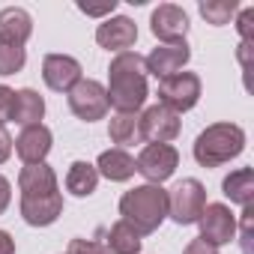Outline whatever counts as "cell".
<instances>
[{
	"instance_id": "5bb4252c",
	"label": "cell",
	"mask_w": 254,
	"mask_h": 254,
	"mask_svg": "<svg viewBox=\"0 0 254 254\" xmlns=\"http://www.w3.org/2000/svg\"><path fill=\"white\" fill-rule=\"evenodd\" d=\"M51 144H54L51 129L39 123V126H27V129H21V135L12 141V150L18 153V159L24 165H39L51 153Z\"/></svg>"
},
{
	"instance_id": "d6986e66",
	"label": "cell",
	"mask_w": 254,
	"mask_h": 254,
	"mask_svg": "<svg viewBox=\"0 0 254 254\" xmlns=\"http://www.w3.org/2000/svg\"><path fill=\"white\" fill-rule=\"evenodd\" d=\"M96 171L99 177L111 180V183H126V180H132L135 177V159L126 153V150H105L96 162Z\"/></svg>"
},
{
	"instance_id": "7a4b0ae2",
	"label": "cell",
	"mask_w": 254,
	"mask_h": 254,
	"mask_svg": "<svg viewBox=\"0 0 254 254\" xmlns=\"http://www.w3.org/2000/svg\"><path fill=\"white\" fill-rule=\"evenodd\" d=\"M120 215L141 236H150L168 218V191L162 186H153V183L135 186L132 191H126L120 197Z\"/></svg>"
},
{
	"instance_id": "f546056e",
	"label": "cell",
	"mask_w": 254,
	"mask_h": 254,
	"mask_svg": "<svg viewBox=\"0 0 254 254\" xmlns=\"http://www.w3.org/2000/svg\"><path fill=\"white\" fill-rule=\"evenodd\" d=\"M242 254H251V206H245L242 212Z\"/></svg>"
},
{
	"instance_id": "ac0fdd59",
	"label": "cell",
	"mask_w": 254,
	"mask_h": 254,
	"mask_svg": "<svg viewBox=\"0 0 254 254\" xmlns=\"http://www.w3.org/2000/svg\"><path fill=\"white\" fill-rule=\"evenodd\" d=\"M45 117V99L24 87V90H15V105H12V120L9 123H18L21 129H27V126H39Z\"/></svg>"
},
{
	"instance_id": "f1b7e54d",
	"label": "cell",
	"mask_w": 254,
	"mask_h": 254,
	"mask_svg": "<svg viewBox=\"0 0 254 254\" xmlns=\"http://www.w3.org/2000/svg\"><path fill=\"white\" fill-rule=\"evenodd\" d=\"M78 9H81L84 15L99 18V15H111V12L117 9V0H108V3H99V6H93V3H78Z\"/></svg>"
},
{
	"instance_id": "ba28073f",
	"label": "cell",
	"mask_w": 254,
	"mask_h": 254,
	"mask_svg": "<svg viewBox=\"0 0 254 254\" xmlns=\"http://www.w3.org/2000/svg\"><path fill=\"white\" fill-rule=\"evenodd\" d=\"M138 126H141V141L147 144H171L183 129L180 114H174L165 105H150L138 117Z\"/></svg>"
},
{
	"instance_id": "603a6c76",
	"label": "cell",
	"mask_w": 254,
	"mask_h": 254,
	"mask_svg": "<svg viewBox=\"0 0 254 254\" xmlns=\"http://www.w3.org/2000/svg\"><path fill=\"white\" fill-rule=\"evenodd\" d=\"M108 138L117 144V150H126L141 141V126H138V114H114L108 123Z\"/></svg>"
},
{
	"instance_id": "3957f363",
	"label": "cell",
	"mask_w": 254,
	"mask_h": 254,
	"mask_svg": "<svg viewBox=\"0 0 254 254\" xmlns=\"http://www.w3.org/2000/svg\"><path fill=\"white\" fill-rule=\"evenodd\" d=\"M245 150V132L236 123H212L194 138V162L200 168H221L242 156Z\"/></svg>"
},
{
	"instance_id": "ffe728a7",
	"label": "cell",
	"mask_w": 254,
	"mask_h": 254,
	"mask_svg": "<svg viewBox=\"0 0 254 254\" xmlns=\"http://www.w3.org/2000/svg\"><path fill=\"white\" fill-rule=\"evenodd\" d=\"M102 245L108 248V254H141V233L120 218L117 224L108 227V236Z\"/></svg>"
},
{
	"instance_id": "836d02e7",
	"label": "cell",
	"mask_w": 254,
	"mask_h": 254,
	"mask_svg": "<svg viewBox=\"0 0 254 254\" xmlns=\"http://www.w3.org/2000/svg\"><path fill=\"white\" fill-rule=\"evenodd\" d=\"M0 254H15V239L6 230H0Z\"/></svg>"
},
{
	"instance_id": "7402d4cb",
	"label": "cell",
	"mask_w": 254,
	"mask_h": 254,
	"mask_svg": "<svg viewBox=\"0 0 254 254\" xmlns=\"http://www.w3.org/2000/svg\"><path fill=\"white\" fill-rule=\"evenodd\" d=\"M99 186V171L90 162H72L66 171V191H72L75 197H90Z\"/></svg>"
},
{
	"instance_id": "277c9868",
	"label": "cell",
	"mask_w": 254,
	"mask_h": 254,
	"mask_svg": "<svg viewBox=\"0 0 254 254\" xmlns=\"http://www.w3.org/2000/svg\"><path fill=\"white\" fill-rule=\"evenodd\" d=\"M203 206H206V189H203V183L194 180V177L183 180L180 186H174V189L168 191V215H171L177 224H183V227H186V224H197Z\"/></svg>"
},
{
	"instance_id": "8992f818",
	"label": "cell",
	"mask_w": 254,
	"mask_h": 254,
	"mask_svg": "<svg viewBox=\"0 0 254 254\" xmlns=\"http://www.w3.org/2000/svg\"><path fill=\"white\" fill-rule=\"evenodd\" d=\"M177 168H180V153L171 144H147L135 159V171L153 186H162L165 180H171Z\"/></svg>"
},
{
	"instance_id": "6da1fadb",
	"label": "cell",
	"mask_w": 254,
	"mask_h": 254,
	"mask_svg": "<svg viewBox=\"0 0 254 254\" xmlns=\"http://www.w3.org/2000/svg\"><path fill=\"white\" fill-rule=\"evenodd\" d=\"M108 105L117 114H138L150 96L147 87V66L138 51H123L108 66Z\"/></svg>"
},
{
	"instance_id": "8fae6325",
	"label": "cell",
	"mask_w": 254,
	"mask_h": 254,
	"mask_svg": "<svg viewBox=\"0 0 254 254\" xmlns=\"http://www.w3.org/2000/svg\"><path fill=\"white\" fill-rule=\"evenodd\" d=\"M96 42L105 51L123 54V51H129L138 42V24L129 15H111V18H105L96 27Z\"/></svg>"
},
{
	"instance_id": "1f68e13d",
	"label": "cell",
	"mask_w": 254,
	"mask_h": 254,
	"mask_svg": "<svg viewBox=\"0 0 254 254\" xmlns=\"http://www.w3.org/2000/svg\"><path fill=\"white\" fill-rule=\"evenodd\" d=\"M9 200H12V186H9V180H6L3 174H0V215L6 212Z\"/></svg>"
},
{
	"instance_id": "e0dca14e",
	"label": "cell",
	"mask_w": 254,
	"mask_h": 254,
	"mask_svg": "<svg viewBox=\"0 0 254 254\" xmlns=\"http://www.w3.org/2000/svg\"><path fill=\"white\" fill-rule=\"evenodd\" d=\"M18 189H21V197H39V194H51V191H60L57 189V174L51 165L39 162V165H24L21 174H18Z\"/></svg>"
},
{
	"instance_id": "9c48e42d",
	"label": "cell",
	"mask_w": 254,
	"mask_h": 254,
	"mask_svg": "<svg viewBox=\"0 0 254 254\" xmlns=\"http://www.w3.org/2000/svg\"><path fill=\"white\" fill-rule=\"evenodd\" d=\"M197 224H200V239L215 248L236 239V215L230 212L227 203H206Z\"/></svg>"
},
{
	"instance_id": "4316f807",
	"label": "cell",
	"mask_w": 254,
	"mask_h": 254,
	"mask_svg": "<svg viewBox=\"0 0 254 254\" xmlns=\"http://www.w3.org/2000/svg\"><path fill=\"white\" fill-rule=\"evenodd\" d=\"M66 254H108V248L102 245V242H96V239H72L69 242V251Z\"/></svg>"
},
{
	"instance_id": "9a60e30c",
	"label": "cell",
	"mask_w": 254,
	"mask_h": 254,
	"mask_svg": "<svg viewBox=\"0 0 254 254\" xmlns=\"http://www.w3.org/2000/svg\"><path fill=\"white\" fill-rule=\"evenodd\" d=\"M18 209H21V218L30 227H48L63 212V194L51 191V194H39V197H21Z\"/></svg>"
},
{
	"instance_id": "30bf717a",
	"label": "cell",
	"mask_w": 254,
	"mask_h": 254,
	"mask_svg": "<svg viewBox=\"0 0 254 254\" xmlns=\"http://www.w3.org/2000/svg\"><path fill=\"white\" fill-rule=\"evenodd\" d=\"M150 30L156 39H162V45H171V42H186V33H189V15L183 6L177 3H159L150 15Z\"/></svg>"
},
{
	"instance_id": "e575fe53",
	"label": "cell",
	"mask_w": 254,
	"mask_h": 254,
	"mask_svg": "<svg viewBox=\"0 0 254 254\" xmlns=\"http://www.w3.org/2000/svg\"><path fill=\"white\" fill-rule=\"evenodd\" d=\"M0 129H6V126H0Z\"/></svg>"
},
{
	"instance_id": "2e32d148",
	"label": "cell",
	"mask_w": 254,
	"mask_h": 254,
	"mask_svg": "<svg viewBox=\"0 0 254 254\" xmlns=\"http://www.w3.org/2000/svg\"><path fill=\"white\" fill-rule=\"evenodd\" d=\"M30 33H33V18H30L27 9H21V6L0 9V42L24 48V42L30 39Z\"/></svg>"
},
{
	"instance_id": "83f0119b",
	"label": "cell",
	"mask_w": 254,
	"mask_h": 254,
	"mask_svg": "<svg viewBox=\"0 0 254 254\" xmlns=\"http://www.w3.org/2000/svg\"><path fill=\"white\" fill-rule=\"evenodd\" d=\"M12 105H15V90L0 84V126H6L12 120Z\"/></svg>"
},
{
	"instance_id": "d6a6232c",
	"label": "cell",
	"mask_w": 254,
	"mask_h": 254,
	"mask_svg": "<svg viewBox=\"0 0 254 254\" xmlns=\"http://www.w3.org/2000/svg\"><path fill=\"white\" fill-rule=\"evenodd\" d=\"M9 156H12V135L6 129H0V165H3Z\"/></svg>"
},
{
	"instance_id": "cb8c5ba5",
	"label": "cell",
	"mask_w": 254,
	"mask_h": 254,
	"mask_svg": "<svg viewBox=\"0 0 254 254\" xmlns=\"http://www.w3.org/2000/svg\"><path fill=\"white\" fill-rule=\"evenodd\" d=\"M197 9H200V15H203L206 24L224 27V24H230V18L239 12V3H236V0H200Z\"/></svg>"
},
{
	"instance_id": "d4e9b609",
	"label": "cell",
	"mask_w": 254,
	"mask_h": 254,
	"mask_svg": "<svg viewBox=\"0 0 254 254\" xmlns=\"http://www.w3.org/2000/svg\"><path fill=\"white\" fill-rule=\"evenodd\" d=\"M27 63V51L18 48V45H6V42H0V75H15L21 72Z\"/></svg>"
},
{
	"instance_id": "52a82bcc",
	"label": "cell",
	"mask_w": 254,
	"mask_h": 254,
	"mask_svg": "<svg viewBox=\"0 0 254 254\" xmlns=\"http://www.w3.org/2000/svg\"><path fill=\"white\" fill-rule=\"evenodd\" d=\"M69 108H72V114L78 117V120H84V123H96V120H102L105 114H108V93H105V87L99 84V81H93V78H81L69 93Z\"/></svg>"
},
{
	"instance_id": "5b68a950",
	"label": "cell",
	"mask_w": 254,
	"mask_h": 254,
	"mask_svg": "<svg viewBox=\"0 0 254 254\" xmlns=\"http://www.w3.org/2000/svg\"><path fill=\"white\" fill-rule=\"evenodd\" d=\"M200 102V78L194 72H177L159 81V105L171 108L174 114H186Z\"/></svg>"
},
{
	"instance_id": "4fadbf2b",
	"label": "cell",
	"mask_w": 254,
	"mask_h": 254,
	"mask_svg": "<svg viewBox=\"0 0 254 254\" xmlns=\"http://www.w3.org/2000/svg\"><path fill=\"white\" fill-rule=\"evenodd\" d=\"M42 78L54 93H69L84 75H81V63L75 57H69V54H45Z\"/></svg>"
},
{
	"instance_id": "44dd1931",
	"label": "cell",
	"mask_w": 254,
	"mask_h": 254,
	"mask_svg": "<svg viewBox=\"0 0 254 254\" xmlns=\"http://www.w3.org/2000/svg\"><path fill=\"white\" fill-rule=\"evenodd\" d=\"M221 191L230 203H239V206H251V197H254V171L251 168H239V171H230L221 183Z\"/></svg>"
},
{
	"instance_id": "4dcf8cb0",
	"label": "cell",
	"mask_w": 254,
	"mask_h": 254,
	"mask_svg": "<svg viewBox=\"0 0 254 254\" xmlns=\"http://www.w3.org/2000/svg\"><path fill=\"white\" fill-rule=\"evenodd\" d=\"M183 254H218V248L209 245V242H203V239L197 236V239H191V242L183 248Z\"/></svg>"
},
{
	"instance_id": "7c38bea8",
	"label": "cell",
	"mask_w": 254,
	"mask_h": 254,
	"mask_svg": "<svg viewBox=\"0 0 254 254\" xmlns=\"http://www.w3.org/2000/svg\"><path fill=\"white\" fill-rule=\"evenodd\" d=\"M189 57H191L189 42H171V45H156L144 57V66H147L150 75H156L162 81V78H171V75L183 72V66L189 63Z\"/></svg>"
},
{
	"instance_id": "484cf974",
	"label": "cell",
	"mask_w": 254,
	"mask_h": 254,
	"mask_svg": "<svg viewBox=\"0 0 254 254\" xmlns=\"http://www.w3.org/2000/svg\"><path fill=\"white\" fill-rule=\"evenodd\" d=\"M236 30H239V36H242V42L251 45V39H254V6H245V9L239 12Z\"/></svg>"
}]
</instances>
